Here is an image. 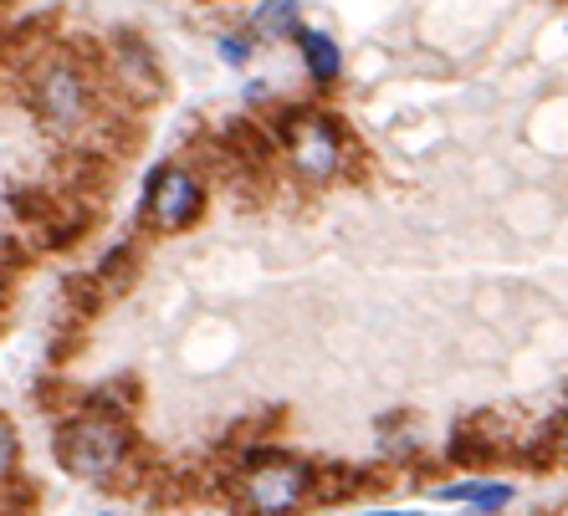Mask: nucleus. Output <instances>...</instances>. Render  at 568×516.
Wrapping results in <instances>:
<instances>
[{"mask_svg":"<svg viewBox=\"0 0 568 516\" xmlns=\"http://www.w3.org/2000/svg\"><path fill=\"white\" fill-rule=\"evenodd\" d=\"M123 450H129V435H123L119 419H108V414H82L73 425H62L57 435V456L62 465L82 481H103V475L119 471Z\"/></svg>","mask_w":568,"mask_h":516,"instance_id":"f257e3e1","label":"nucleus"},{"mask_svg":"<svg viewBox=\"0 0 568 516\" xmlns=\"http://www.w3.org/2000/svg\"><path fill=\"white\" fill-rule=\"evenodd\" d=\"M31 103H36V113H42V119L52 123L57 133H73L77 123H88L92 88H88V77H82L77 61L57 57V61H46V67H36Z\"/></svg>","mask_w":568,"mask_h":516,"instance_id":"f03ea898","label":"nucleus"},{"mask_svg":"<svg viewBox=\"0 0 568 516\" xmlns=\"http://www.w3.org/2000/svg\"><path fill=\"white\" fill-rule=\"evenodd\" d=\"M277 128H282V144L292 154V164H298V175L328 179L344 164V133L333 128L318 108H287V119Z\"/></svg>","mask_w":568,"mask_h":516,"instance_id":"7ed1b4c3","label":"nucleus"},{"mask_svg":"<svg viewBox=\"0 0 568 516\" xmlns=\"http://www.w3.org/2000/svg\"><path fill=\"white\" fill-rule=\"evenodd\" d=\"M308 486L313 475L298 460H267L246 475V502H252L256 516H292L302 502H308Z\"/></svg>","mask_w":568,"mask_h":516,"instance_id":"20e7f679","label":"nucleus"},{"mask_svg":"<svg viewBox=\"0 0 568 516\" xmlns=\"http://www.w3.org/2000/svg\"><path fill=\"white\" fill-rule=\"evenodd\" d=\"M200 179L190 169H154L149 190H144V205H149V225L154 231H185V225L200 215Z\"/></svg>","mask_w":568,"mask_h":516,"instance_id":"39448f33","label":"nucleus"},{"mask_svg":"<svg viewBox=\"0 0 568 516\" xmlns=\"http://www.w3.org/2000/svg\"><path fill=\"white\" fill-rule=\"evenodd\" d=\"M113 72H119L138 98H154V92H159V67H154L149 46L134 42V36H119V42H113Z\"/></svg>","mask_w":568,"mask_h":516,"instance_id":"423d86ee","label":"nucleus"},{"mask_svg":"<svg viewBox=\"0 0 568 516\" xmlns=\"http://www.w3.org/2000/svg\"><path fill=\"white\" fill-rule=\"evenodd\" d=\"M302 61H308V72L318 77V82H333L338 77V67H344V52H338V42H333L328 31H308L302 26Z\"/></svg>","mask_w":568,"mask_h":516,"instance_id":"0eeeda50","label":"nucleus"},{"mask_svg":"<svg viewBox=\"0 0 568 516\" xmlns=\"http://www.w3.org/2000/svg\"><path fill=\"white\" fill-rule=\"evenodd\" d=\"M256 36H302L298 26V0H261L256 11Z\"/></svg>","mask_w":568,"mask_h":516,"instance_id":"6e6552de","label":"nucleus"},{"mask_svg":"<svg viewBox=\"0 0 568 516\" xmlns=\"http://www.w3.org/2000/svg\"><path fill=\"white\" fill-rule=\"evenodd\" d=\"M441 496L446 502H471L477 512H497V506L512 502V486H477V481H466V486H446Z\"/></svg>","mask_w":568,"mask_h":516,"instance_id":"1a4fd4ad","label":"nucleus"},{"mask_svg":"<svg viewBox=\"0 0 568 516\" xmlns=\"http://www.w3.org/2000/svg\"><path fill=\"white\" fill-rule=\"evenodd\" d=\"M221 57H225V61H236V67H241V61L252 57V46L236 42V36H221Z\"/></svg>","mask_w":568,"mask_h":516,"instance_id":"9d476101","label":"nucleus"},{"mask_svg":"<svg viewBox=\"0 0 568 516\" xmlns=\"http://www.w3.org/2000/svg\"><path fill=\"white\" fill-rule=\"evenodd\" d=\"M369 516H425V512H369Z\"/></svg>","mask_w":568,"mask_h":516,"instance_id":"9b49d317","label":"nucleus"},{"mask_svg":"<svg viewBox=\"0 0 568 516\" xmlns=\"http://www.w3.org/2000/svg\"><path fill=\"white\" fill-rule=\"evenodd\" d=\"M558 440H564V450H568V425H564V435H558Z\"/></svg>","mask_w":568,"mask_h":516,"instance_id":"f8f14e48","label":"nucleus"},{"mask_svg":"<svg viewBox=\"0 0 568 516\" xmlns=\"http://www.w3.org/2000/svg\"><path fill=\"white\" fill-rule=\"evenodd\" d=\"M558 516H568V512H558Z\"/></svg>","mask_w":568,"mask_h":516,"instance_id":"ddd939ff","label":"nucleus"}]
</instances>
